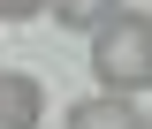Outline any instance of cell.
I'll use <instances>...</instances> for the list:
<instances>
[{"instance_id":"277c9868","label":"cell","mask_w":152,"mask_h":129,"mask_svg":"<svg viewBox=\"0 0 152 129\" xmlns=\"http://www.w3.org/2000/svg\"><path fill=\"white\" fill-rule=\"evenodd\" d=\"M114 15H122V0H53V23H61V31H84V38L107 31Z\"/></svg>"},{"instance_id":"3957f363","label":"cell","mask_w":152,"mask_h":129,"mask_svg":"<svg viewBox=\"0 0 152 129\" xmlns=\"http://www.w3.org/2000/svg\"><path fill=\"white\" fill-rule=\"evenodd\" d=\"M38 114H46V91H38V76L0 69V129H38Z\"/></svg>"},{"instance_id":"6da1fadb","label":"cell","mask_w":152,"mask_h":129,"mask_svg":"<svg viewBox=\"0 0 152 129\" xmlns=\"http://www.w3.org/2000/svg\"><path fill=\"white\" fill-rule=\"evenodd\" d=\"M91 69H99V91H122V99L152 91V23L122 8L107 31H91Z\"/></svg>"},{"instance_id":"7a4b0ae2","label":"cell","mask_w":152,"mask_h":129,"mask_svg":"<svg viewBox=\"0 0 152 129\" xmlns=\"http://www.w3.org/2000/svg\"><path fill=\"white\" fill-rule=\"evenodd\" d=\"M69 129H152V114L122 91H91V99L69 106Z\"/></svg>"}]
</instances>
